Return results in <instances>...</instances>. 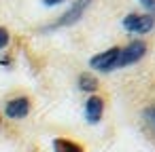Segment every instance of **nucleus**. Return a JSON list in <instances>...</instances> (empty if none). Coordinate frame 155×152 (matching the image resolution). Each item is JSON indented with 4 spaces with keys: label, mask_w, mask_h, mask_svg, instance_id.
I'll list each match as a JSON object with an SVG mask.
<instances>
[{
    "label": "nucleus",
    "mask_w": 155,
    "mask_h": 152,
    "mask_svg": "<svg viewBox=\"0 0 155 152\" xmlns=\"http://www.w3.org/2000/svg\"><path fill=\"white\" fill-rule=\"evenodd\" d=\"M144 55H147V45L142 40H134V42H130L127 47L121 49L119 59H117V68H127V66L140 61Z\"/></svg>",
    "instance_id": "nucleus-2"
},
{
    "label": "nucleus",
    "mask_w": 155,
    "mask_h": 152,
    "mask_svg": "<svg viewBox=\"0 0 155 152\" xmlns=\"http://www.w3.org/2000/svg\"><path fill=\"white\" fill-rule=\"evenodd\" d=\"M142 118H144V123H147V127L155 133V104H151V106H147L144 108V112H142Z\"/></svg>",
    "instance_id": "nucleus-9"
},
{
    "label": "nucleus",
    "mask_w": 155,
    "mask_h": 152,
    "mask_svg": "<svg viewBox=\"0 0 155 152\" xmlns=\"http://www.w3.org/2000/svg\"><path fill=\"white\" fill-rule=\"evenodd\" d=\"M30 108H32L30 97L19 95V97H13V99L7 101V106H5V114H7L9 118H13V120H19V118H26V116L30 114Z\"/></svg>",
    "instance_id": "nucleus-5"
},
{
    "label": "nucleus",
    "mask_w": 155,
    "mask_h": 152,
    "mask_svg": "<svg viewBox=\"0 0 155 152\" xmlns=\"http://www.w3.org/2000/svg\"><path fill=\"white\" fill-rule=\"evenodd\" d=\"M53 150L55 152H85V148L79 141L68 139V137H55L53 139Z\"/></svg>",
    "instance_id": "nucleus-7"
},
{
    "label": "nucleus",
    "mask_w": 155,
    "mask_h": 152,
    "mask_svg": "<svg viewBox=\"0 0 155 152\" xmlns=\"http://www.w3.org/2000/svg\"><path fill=\"white\" fill-rule=\"evenodd\" d=\"M79 89H81V91H87V93H94V91L98 89V80H96V76L83 72V74L79 76Z\"/></svg>",
    "instance_id": "nucleus-8"
},
{
    "label": "nucleus",
    "mask_w": 155,
    "mask_h": 152,
    "mask_svg": "<svg viewBox=\"0 0 155 152\" xmlns=\"http://www.w3.org/2000/svg\"><path fill=\"white\" fill-rule=\"evenodd\" d=\"M119 53H121V47H110L108 51L104 53H98L89 59V66L98 72H113L117 70V59H119Z\"/></svg>",
    "instance_id": "nucleus-3"
},
{
    "label": "nucleus",
    "mask_w": 155,
    "mask_h": 152,
    "mask_svg": "<svg viewBox=\"0 0 155 152\" xmlns=\"http://www.w3.org/2000/svg\"><path fill=\"white\" fill-rule=\"evenodd\" d=\"M0 123H2V116H0Z\"/></svg>",
    "instance_id": "nucleus-13"
},
{
    "label": "nucleus",
    "mask_w": 155,
    "mask_h": 152,
    "mask_svg": "<svg viewBox=\"0 0 155 152\" xmlns=\"http://www.w3.org/2000/svg\"><path fill=\"white\" fill-rule=\"evenodd\" d=\"M9 40H11V36H9V30H7V28H0V51H2V49L9 45Z\"/></svg>",
    "instance_id": "nucleus-10"
},
{
    "label": "nucleus",
    "mask_w": 155,
    "mask_h": 152,
    "mask_svg": "<svg viewBox=\"0 0 155 152\" xmlns=\"http://www.w3.org/2000/svg\"><path fill=\"white\" fill-rule=\"evenodd\" d=\"M43 2H45L47 7H55V5H62L64 0H43Z\"/></svg>",
    "instance_id": "nucleus-12"
},
{
    "label": "nucleus",
    "mask_w": 155,
    "mask_h": 152,
    "mask_svg": "<svg viewBox=\"0 0 155 152\" xmlns=\"http://www.w3.org/2000/svg\"><path fill=\"white\" fill-rule=\"evenodd\" d=\"M102 114H104V99L98 97V95H91L85 101V118H87V123L98 125L100 118H102Z\"/></svg>",
    "instance_id": "nucleus-6"
},
{
    "label": "nucleus",
    "mask_w": 155,
    "mask_h": 152,
    "mask_svg": "<svg viewBox=\"0 0 155 152\" xmlns=\"http://www.w3.org/2000/svg\"><path fill=\"white\" fill-rule=\"evenodd\" d=\"M91 5V0H74L72 2V7L55 21V23H51V26H47L45 30H58V28H68V26H72V23H77L81 17H83V13L87 11V7Z\"/></svg>",
    "instance_id": "nucleus-1"
},
{
    "label": "nucleus",
    "mask_w": 155,
    "mask_h": 152,
    "mask_svg": "<svg viewBox=\"0 0 155 152\" xmlns=\"http://www.w3.org/2000/svg\"><path fill=\"white\" fill-rule=\"evenodd\" d=\"M155 26V17L153 15H138V13H132L123 19V28L132 34H147L151 32Z\"/></svg>",
    "instance_id": "nucleus-4"
},
{
    "label": "nucleus",
    "mask_w": 155,
    "mask_h": 152,
    "mask_svg": "<svg viewBox=\"0 0 155 152\" xmlns=\"http://www.w3.org/2000/svg\"><path fill=\"white\" fill-rule=\"evenodd\" d=\"M140 5L147 9V11H151V13H155V0H140Z\"/></svg>",
    "instance_id": "nucleus-11"
}]
</instances>
